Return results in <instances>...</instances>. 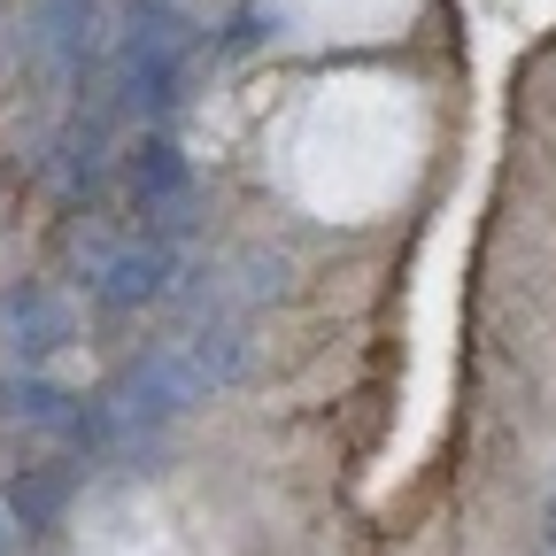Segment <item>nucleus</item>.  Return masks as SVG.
<instances>
[{
  "label": "nucleus",
  "mask_w": 556,
  "mask_h": 556,
  "mask_svg": "<svg viewBox=\"0 0 556 556\" xmlns=\"http://www.w3.org/2000/svg\"><path fill=\"white\" fill-rule=\"evenodd\" d=\"M124 201H131V217H139V232H155V240H186L193 232V163H186V148L170 131H139L131 148H124Z\"/></svg>",
  "instance_id": "4"
},
{
  "label": "nucleus",
  "mask_w": 556,
  "mask_h": 556,
  "mask_svg": "<svg viewBox=\"0 0 556 556\" xmlns=\"http://www.w3.org/2000/svg\"><path fill=\"white\" fill-rule=\"evenodd\" d=\"M78 409H86V394L54 387L47 371H24V364L0 371V426H24V433H62V441H70Z\"/></svg>",
  "instance_id": "6"
},
{
  "label": "nucleus",
  "mask_w": 556,
  "mask_h": 556,
  "mask_svg": "<svg viewBox=\"0 0 556 556\" xmlns=\"http://www.w3.org/2000/svg\"><path fill=\"white\" fill-rule=\"evenodd\" d=\"M62 503H70V471H62V464H24V471L9 479V518H16L24 533H47V526L62 518Z\"/></svg>",
  "instance_id": "7"
},
{
  "label": "nucleus",
  "mask_w": 556,
  "mask_h": 556,
  "mask_svg": "<svg viewBox=\"0 0 556 556\" xmlns=\"http://www.w3.org/2000/svg\"><path fill=\"white\" fill-rule=\"evenodd\" d=\"M541 533H548V556H556V495H548V518H541Z\"/></svg>",
  "instance_id": "8"
},
{
  "label": "nucleus",
  "mask_w": 556,
  "mask_h": 556,
  "mask_svg": "<svg viewBox=\"0 0 556 556\" xmlns=\"http://www.w3.org/2000/svg\"><path fill=\"white\" fill-rule=\"evenodd\" d=\"M70 263L93 302V317H139L178 294V248L155 232H116V225H78L70 232Z\"/></svg>",
  "instance_id": "3"
},
{
  "label": "nucleus",
  "mask_w": 556,
  "mask_h": 556,
  "mask_svg": "<svg viewBox=\"0 0 556 556\" xmlns=\"http://www.w3.org/2000/svg\"><path fill=\"white\" fill-rule=\"evenodd\" d=\"M70 340H78V309H70L62 287H47V278H24V287L0 294V348H9V364L39 371L47 356H62Z\"/></svg>",
  "instance_id": "5"
},
{
  "label": "nucleus",
  "mask_w": 556,
  "mask_h": 556,
  "mask_svg": "<svg viewBox=\"0 0 556 556\" xmlns=\"http://www.w3.org/2000/svg\"><path fill=\"white\" fill-rule=\"evenodd\" d=\"M217 387L201 379V364L186 356V340H155L139 348V356H124L78 409V426H70V441H78L86 456H139L148 441H163L178 417L193 402H208Z\"/></svg>",
  "instance_id": "1"
},
{
  "label": "nucleus",
  "mask_w": 556,
  "mask_h": 556,
  "mask_svg": "<svg viewBox=\"0 0 556 556\" xmlns=\"http://www.w3.org/2000/svg\"><path fill=\"white\" fill-rule=\"evenodd\" d=\"M193 9L178 0H116L109 16V70H101V109L163 124L186 93V62H193Z\"/></svg>",
  "instance_id": "2"
},
{
  "label": "nucleus",
  "mask_w": 556,
  "mask_h": 556,
  "mask_svg": "<svg viewBox=\"0 0 556 556\" xmlns=\"http://www.w3.org/2000/svg\"><path fill=\"white\" fill-rule=\"evenodd\" d=\"M9 533H24V526H0V556H9Z\"/></svg>",
  "instance_id": "9"
}]
</instances>
